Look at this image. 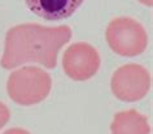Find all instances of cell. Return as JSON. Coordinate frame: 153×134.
<instances>
[{
	"mask_svg": "<svg viewBox=\"0 0 153 134\" xmlns=\"http://www.w3.org/2000/svg\"><path fill=\"white\" fill-rule=\"evenodd\" d=\"M112 134H151V126L144 115L136 109H127L116 113L110 125Z\"/></svg>",
	"mask_w": 153,
	"mask_h": 134,
	"instance_id": "obj_7",
	"label": "cell"
},
{
	"mask_svg": "<svg viewBox=\"0 0 153 134\" xmlns=\"http://www.w3.org/2000/svg\"><path fill=\"white\" fill-rule=\"evenodd\" d=\"M105 38L117 55L134 57L145 51L148 35L140 22L130 17H117L109 22Z\"/></svg>",
	"mask_w": 153,
	"mask_h": 134,
	"instance_id": "obj_3",
	"label": "cell"
},
{
	"mask_svg": "<svg viewBox=\"0 0 153 134\" xmlns=\"http://www.w3.org/2000/svg\"><path fill=\"white\" fill-rule=\"evenodd\" d=\"M51 89V76L36 67H24L12 72L7 82L9 98L21 106H34L43 102Z\"/></svg>",
	"mask_w": 153,
	"mask_h": 134,
	"instance_id": "obj_2",
	"label": "cell"
},
{
	"mask_svg": "<svg viewBox=\"0 0 153 134\" xmlns=\"http://www.w3.org/2000/svg\"><path fill=\"white\" fill-rule=\"evenodd\" d=\"M9 117H10V112H9L8 107L4 103L0 102V129L9 121Z\"/></svg>",
	"mask_w": 153,
	"mask_h": 134,
	"instance_id": "obj_8",
	"label": "cell"
},
{
	"mask_svg": "<svg viewBox=\"0 0 153 134\" xmlns=\"http://www.w3.org/2000/svg\"><path fill=\"white\" fill-rule=\"evenodd\" d=\"M70 39L71 29L65 25L55 28L39 24L13 26L5 35L0 64L4 69H12L26 63H38L53 69L57 65L59 51Z\"/></svg>",
	"mask_w": 153,
	"mask_h": 134,
	"instance_id": "obj_1",
	"label": "cell"
},
{
	"mask_svg": "<svg viewBox=\"0 0 153 134\" xmlns=\"http://www.w3.org/2000/svg\"><path fill=\"white\" fill-rule=\"evenodd\" d=\"M4 134H30V133L27 132V130L21 129V128H12V129L5 130Z\"/></svg>",
	"mask_w": 153,
	"mask_h": 134,
	"instance_id": "obj_9",
	"label": "cell"
},
{
	"mask_svg": "<svg viewBox=\"0 0 153 134\" xmlns=\"http://www.w3.org/2000/svg\"><path fill=\"white\" fill-rule=\"evenodd\" d=\"M85 0H25L26 7L47 21H61L71 17Z\"/></svg>",
	"mask_w": 153,
	"mask_h": 134,
	"instance_id": "obj_6",
	"label": "cell"
},
{
	"mask_svg": "<svg viewBox=\"0 0 153 134\" xmlns=\"http://www.w3.org/2000/svg\"><path fill=\"white\" fill-rule=\"evenodd\" d=\"M100 68V55L90 43L78 42L64 52L62 69L74 81H87L97 73Z\"/></svg>",
	"mask_w": 153,
	"mask_h": 134,
	"instance_id": "obj_5",
	"label": "cell"
},
{
	"mask_svg": "<svg viewBox=\"0 0 153 134\" xmlns=\"http://www.w3.org/2000/svg\"><path fill=\"white\" fill-rule=\"evenodd\" d=\"M139 1L141 3V4H144V5L149 7V8H151L152 4H153V0H139Z\"/></svg>",
	"mask_w": 153,
	"mask_h": 134,
	"instance_id": "obj_10",
	"label": "cell"
},
{
	"mask_svg": "<svg viewBox=\"0 0 153 134\" xmlns=\"http://www.w3.org/2000/svg\"><path fill=\"white\" fill-rule=\"evenodd\" d=\"M113 95L122 102H137L151 89V74L139 64H126L113 73L110 81Z\"/></svg>",
	"mask_w": 153,
	"mask_h": 134,
	"instance_id": "obj_4",
	"label": "cell"
}]
</instances>
